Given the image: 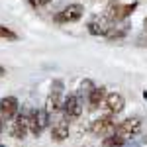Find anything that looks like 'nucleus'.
I'll list each match as a JSON object with an SVG mask.
<instances>
[{
  "label": "nucleus",
  "mask_w": 147,
  "mask_h": 147,
  "mask_svg": "<svg viewBox=\"0 0 147 147\" xmlns=\"http://www.w3.org/2000/svg\"><path fill=\"white\" fill-rule=\"evenodd\" d=\"M0 147H4V145H0Z\"/></svg>",
  "instance_id": "obj_23"
},
{
  "label": "nucleus",
  "mask_w": 147,
  "mask_h": 147,
  "mask_svg": "<svg viewBox=\"0 0 147 147\" xmlns=\"http://www.w3.org/2000/svg\"><path fill=\"white\" fill-rule=\"evenodd\" d=\"M112 28H114V22L108 20L104 14H102V16H94V18H90L88 24H86L88 34L90 35H98V37H106V35L110 34Z\"/></svg>",
  "instance_id": "obj_5"
},
{
  "label": "nucleus",
  "mask_w": 147,
  "mask_h": 147,
  "mask_svg": "<svg viewBox=\"0 0 147 147\" xmlns=\"http://www.w3.org/2000/svg\"><path fill=\"white\" fill-rule=\"evenodd\" d=\"M82 16H84V6L80 2H73V4H67L61 12H57L53 20L57 24H73L79 22Z\"/></svg>",
  "instance_id": "obj_2"
},
{
  "label": "nucleus",
  "mask_w": 147,
  "mask_h": 147,
  "mask_svg": "<svg viewBox=\"0 0 147 147\" xmlns=\"http://www.w3.org/2000/svg\"><path fill=\"white\" fill-rule=\"evenodd\" d=\"M28 127H30V134L35 137L41 136V131H43V125L39 122V114L37 110H30V118H28Z\"/></svg>",
  "instance_id": "obj_12"
},
{
  "label": "nucleus",
  "mask_w": 147,
  "mask_h": 147,
  "mask_svg": "<svg viewBox=\"0 0 147 147\" xmlns=\"http://www.w3.org/2000/svg\"><path fill=\"white\" fill-rule=\"evenodd\" d=\"M92 88H94V82H92L90 79H84L82 82H80V86H79V92H77V96H79L80 100H82V96H84V98H88V94L92 92Z\"/></svg>",
  "instance_id": "obj_16"
},
{
  "label": "nucleus",
  "mask_w": 147,
  "mask_h": 147,
  "mask_svg": "<svg viewBox=\"0 0 147 147\" xmlns=\"http://www.w3.org/2000/svg\"><path fill=\"white\" fill-rule=\"evenodd\" d=\"M0 39L16 41V39H18V34H16V32H12L10 28H6V26H0Z\"/></svg>",
  "instance_id": "obj_17"
},
{
  "label": "nucleus",
  "mask_w": 147,
  "mask_h": 147,
  "mask_svg": "<svg viewBox=\"0 0 147 147\" xmlns=\"http://www.w3.org/2000/svg\"><path fill=\"white\" fill-rule=\"evenodd\" d=\"M137 10V2H129V4H122L120 10H118V16H116V22L114 24H120V22H125L134 12Z\"/></svg>",
  "instance_id": "obj_13"
},
{
  "label": "nucleus",
  "mask_w": 147,
  "mask_h": 147,
  "mask_svg": "<svg viewBox=\"0 0 147 147\" xmlns=\"http://www.w3.org/2000/svg\"><path fill=\"white\" fill-rule=\"evenodd\" d=\"M143 98H145V100H147V90H143Z\"/></svg>",
  "instance_id": "obj_21"
},
{
  "label": "nucleus",
  "mask_w": 147,
  "mask_h": 147,
  "mask_svg": "<svg viewBox=\"0 0 147 147\" xmlns=\"http://www.w3.org/2000/svg\"><path fill=\"white\" fill-rule=\"evenodd\" d=\"M106 108V114H112V116H118V114L124 112L125 108V98L120 94V92H110L106 94V100L102 104Z\"/></svg>",
  "instance_id": "obj_8"
},
{
  "label": "nucleus",
  "mask_w": 147,
  "mask_h": 147,
  "mask_svg": "<svg viewBox=\"0 0 147 147\" xmlns=\"http://www.w3.org/2000/svg\"><path fill=\"white\" fill-rule=\"evenodd\" d=\"M69 124L65 118H61V120H57L55 124L51 125V139L57 141V143H61V141H65L69 137Z\"/></svg>",
  "instance_id": "obj_10"
},
{
  "label": "nucleus",
  "mask_w": 147,
  "mask_h": 147,
  "mask_svg": "<svg viewBox=\"0 0 147 147\" xmlns=\"http://www.w3.org/2000/svg\"><path fill=\"white\" fill-rule=\"evenodd\" d=\"M28 118H30V110H18L16 114V118H14V122H12V127H10V136L14 139H24V137L28 136V131H30V127H28Z\"/></svg>",
  "instance_id": "obj_7"
},
{
  "label": "nucleus",
  "mask_w": 147,
  "mask_h": 147,
  "mask_svg": "<svg viewBox=\"0 0 147 147\" xmlns=\"http://www.w3.org/2000/svg\"><path fill=\"white\" fill-rule=\"evenodd\" d=\"M63 98H65V82L61 79H55L51 82V92H49V98H47V112L61 110Z\"/></svg>",
  "instance_id": "obj_4"
},
{
  "label": "nucleus",
  "mask_w": 147,
  "mask_h": 147,
  "mask_svg": "<svg viewBox=\"0 0 147 147\" xmlns=\"http://www.w3.org/2000/svg\"><path fill=\"white\" fill-rule=\"evenodd\" d=\"M125 139L124 136H120V134H110V136H106L104 139H102V147H124L125 145Z\"/></svg>",
  "instance_id": "obj_14"
},
{
  "label": "nucleus",
  "mask_w": 147,
  "mask_h": 147,
  "mask_svg": "<svg viewBox=\"0 0 147 147\" xmlns=\"http://www.w3.org/2000/svg\"><path fill=\"white\" fill-rule=\"evenodd\" d=\"M20 110V102L16 96H4L0 100V116L4 118V122H10L16 118V114Z\"/></svg>",
  "instance_id": "obj_9"
},
{
  "label": "nucleus",
  "mask_w": 147,
  "mask_h": 147,
  "mask_svg": "<svg viewBox=\"0 0 147 147\" xmlns=\"http://www.w3.org/2000/svg\"><path fill=\"white\" fill-rule=\"evenodd\" d=\"M2 129H4V118L0 116V134H2Z\"/></svg>",
  "instance_id": "obj_18"
},
{
  "label": "nucleus",
  "mask_w": 147,
  "mask_h": 147,
  "mask_svg": "<svg viewBox=\"0 0 147 147\" xmlns=\"http://www.w3.org/2000/svg\"><path fill=\"white\" fill-rule=\"evenodd\" d=\"M141 118H137V116H129V118H125L122 120L120 124L116 125V134H120V136H124L125 139H131V137H136L139 131H141Z\"/></svg>",
  "instance_id": "obj_6"
},
{
  "label": "nucleus",
  "mask_w": 147,
  "mask_h": 147,
  "mask_svg": "<svg viewBox=\"0 0 147 147\" xmlns=\"http://www.w3.org/2000/svg\"><path fill=\"white\" fill-rule=\"evenodd\" d=\"M61 112L63 118L67 122H77L82 114V100H80L77 94H69L63 98V106H61Z\"/></svg>",
  "instance_id": "obj_1"
},
{
  "label": "nucleus",
  "mask_w": 147,
  "mask_h": 147,
  "mask_svg": "<svg viewBox=\"0 0 147 147\" xmlns=\"http://www.w3.org/2000/svg\"><path fill=\"white\" fill-rule=\"evenodd\" d=\"M106 86H94L92 88V92L88 94V98H86V102H88V108L90 110H98L102 104H104V100H106Z\"/></svg>",
  "instance_id": "obj_11"
},
{
  "label": "nucleus",
  "mask_w": 147,
  "mask_h": 147,
  "mask_svg": "<svg viewBox=\"0 0 147 147\" xmlns=\"http://www.w3.org/2000/svg\"><path fill=\"white\" fill-rule=\"evenodd\" d=\"M4 75H6V69H4L2 65H0V77H4Z\"/></svg>",
  "instance_id": "obj_19"
},
{
  "label": "nucleus",
  "mask_w": 147,
  "mask_h": 147,
  "mask_svg": "<svg viewBox=\"0 0 147 147\" xmlns=\"http://www.w3.org/2000/svg\"><path fill=\"white\" fill-rule=\"evenodd\" d=\"M116 125H118L116 124V116L106 114V116H100V118H96V120L92 122L90 131L98 137H106V136H110V134L116 131Z\"/></svg>",
  "instance_id": "obj_3"
},
{
  "label": "nucleus",
  "mask_w": 147,
  "mask_h": 147,
  "mask_svg": "<svg viewBox=\"0 0 147 147\" xmlns=\"http://www.w3.org/2000/svg\"><path fill=\"white\" fill-rule=\"evenodd\" d=\"M143 26H145V30H147V18H145V22H143Z\"/></svg>",
  "instance_id": "obj_22"
},
{
  "label": "nucleus",
  "mask_w": 147,
  "mask_h": 147,
  "mask_svg": "<svg viewBox=\"0 0 147 147\" xmlns=\"http://www.w3.org/2000/svg\"><path fill=\"white\" fill-rule=\"evenodd\" d=\"M84 2H88V4H94V2H100V0H84Z\"/></svg>",
  "instance_id": "obj_20"
},
{
  "label": "nucleus",
  "mask_w": 147,
  "mask_h": 147,
  "mask_svg": "<svg viewBox=\"0 0 147 147\" xmlns=\"http://www.w3.org/2000/svg\"><path fill=\"white\" fill-rule=\"evenodd\" d=\"M120 6H122V2H120V0H110V2L106 4V8H104V16H106L108 20L116 22V16H118Z\"/></svg>",
  "instance_id": "obj_15"
}]
</instances>
